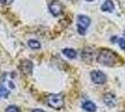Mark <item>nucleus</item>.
Segmentation results:
<instances>
[{"label": "nucleus", "instance_id": "4", "mask_svg": "<svg viewBox=\"0 0 125 112\" xmlns=\"http://www.w3.org/2000/svg\"><path fill=\"white\" fill-rule=\"evenodd\" d=\"M91 78L95 84H104L106 81V76L99 70H94L91 73Z\"/></svg>", "mask_w": 125, "mask_h": 112}, {"label": "nucleus", "instance_id": "1", "mask_svg": "<svg viewBox=\"0 0 125 112\" xmlns=\"http://www.w3.org/2000/svg\"><path fill=\"white\" fill-rule=\"evenodd\" d=\"M117 54L107 49H103L97 55V62L105 66H112L117 63Z\"/></svg>", "mask_w": 125, "mask_h": 112}, {"label": "nucleus", "instance_id": "2", "mask_svg": "<svg viewBox=\"0 0 125 112\" xmlns=\"http://www.w3.org/2000/svg\"><path fill=\"white\" fill-rule=\"evenodd\" d=\"M47 104L54 109H61L64 104L63 95L62 93H51L47 98Z\"/></svg>", "mask_w": 125, "mask_h": 112}, {"label": "nucleus", "instance_id": "5", "mask_svg": "<svg viewBox=\"0 0 125 112\" xmlns=\"http://www.w3.org/2000/svg\"><path fill=\"white\" fill-rule=\"evenodd\" d=\"M49 10L51 11L52 15L54 17H58L62 11V4L57 1V0H54L52 1V3L49 5Z\"/></svg>", "mask_w": 125, "mask_h": 112}, {"label": "nucleus", "instance_id": "17", "mask_svg": "<svg viewBox=\"0 0 125 112\" xmlns=\"http://www.w3.org/2000/svg\"><path fill=\"white\" fill-rule=\"evenodd\" d=\"M87 1H89V2H91V1H93V0H87Z\"/></svg>", "mask_w": 125, "mask_h": 112}, {"label": "nucleus", "instance_id": "12", "mask_svg": "<svg viewBox=\"0 0 125 112\" xmlns=\"http://www.w3.org/2000/svg\"><path fill=\"white\" fill-rule=\"evenodd\" d=\"M28 46L33 50H38L41 48V44L36 39H30L28 41Z\"/></svg>", "mask_w": 125, "mask_h": 112}, {"label": "nucleus", "instance_id": "16", "mask_svg": "<svg viewBox=\"0 0 125 112\" xmlns=\"http://www.w3.org/2000/svg\"><path fill=\"white\" fill-rule=\"evenodd\" d=\"M32 112H45L44 110H42V109H38V108H36V109H34Z\"/></svg>", "mask_w": 125, "mask_h": 112}, {"label": "nucleus", "instance_id": "10", "mask_svg": "<svg viewBox=\"0 0 125 112\" xmlns=\"http://www.w3.org/2000/svg\"><path fill=\"white\" fill-rule=\"evenodd\" d=\"M82 108L88 112L96 111V105L92 101H85L82 104Z\"/></svg>", "mask_w": 125, "mask_h": 112}, {"label": "nucleus", "instance_id": "15", "mask_svg": "<svg viewBox=\"0 0 125 112\" xmlns=\"http://www.w3.org/2000/svg\"><path fill=\"white\" fill-rule=\"evenodd\" d=\"M0 2L2 4H5V5H10L11 3L13 2V0H0Z\"/></svg>", "mask_w": 125, "mask_h": 112}, {"label": "nucleus", "instance_id": "6", "mask_svg": "<svg viewBox=\"0 0 125 112\" xmlns=\"http://www.w3.org/2000/svg\"><path fill=\"white\" fill-rule=\"evenodd\" d=\"M20 69L23 74H30L33 69V64L29 60H23L21 63Z\"/></svg>", "mask_w": 125, "mask_h": 112}, {"label": "nucleus", "instance_id": "7", "mask_svg": "<svg viewBox=\"0 0 125 112\" xmlns=\"http://www.w3.org/2000/svg\"><path fill=\"white\" fill-rule=\"evenodd\" d=\"M82 59L87 63H91L94 60V51L92 48H86L82 51Z\"/></svg>", "mask_w": 125, "mask_h": 112}, {"label": "nucleus", "instance_id": "9", "mask_svg": "<svg viewBox=\"0 0 125 112\" xmlns=\"http://www.w3.org/2000/svg\"><path fill=\"white\" fill-rule=\"evenodd\" d=\"M114 9H115L114 3H113L111 0H106V1H104V4L101 7L102 11H105V12H112V11L114 10Z\"/></svg>", "mask_w": 125, "mask_h": 112}, {"label": "nucleus", "instance_id": "3", "mask_svg": "<svg viewBox=\"0 0 125 112\" xmlns=\"http://www.w3.org/2000/svg\"><path fill=\"white\" fill-rule=\"evenodd\" d=\"M90 24H91V20H90L89 17L85 16V15L78 16L77 26H78V32L80 35H85V32L87 31Z\"/></svg>", "mask_w": 125, "mask_h": 112}, {"label": "nucleus", "instance_id": "13", "mask_svg": "<svg viewBox=\"0 0 125 112\" xmlns=\"http://www.w3.org/2000/svg\"><path fill=\"white\" fill-rule=\"evenodd\" d=\"M5 112H20V108L16 106H10L6 108Z\"/></svg>", "mask_w": 125, "mask_h": 112}, {"label": "nucleus", "instance_id": "11", "mask_svg": "<svg viewBox=\"0 0 125 112\" xmlns=\"http://www.w3.org/2000/svg\"><path fill=\"white\" fill-rule=\"evenodd\" d=\"M62 52L69 59H75L76 56H77V51L75 50H73V49H70V48L63 49Z\"/></svg>", "mask_w": 125, "mask_h": 112}, {"label": "nucleus", "instance_id": "14", "mask_svg": "<svg viewBox=\"0 0 125 112\" xmlns=\"http://www.w3.org/2000/svg\"><path fill=\"white\" fill-rule=\"evenodd\" d=\"M118 43H119V45H120V49L125 50V39H124V38L120 37V38L118 39Z\"/></svg>", "mask_w": 125, "mask_h": 112}, {"label": "nucleus", "instance_id": "8", "mask_svg": "<svg viewBox=\"0 0 125 112\" xmlns=\"http://www.w3.org/2000/svg\"><path fill=\"white\" fill-rule=\"evenodd\" d=\"M104 104L109 107H113L117 103V99H116V96L113 93H105L104 96Z\"/></svg>", "mask_w": 125, "mask_h": 112}, {"label": "nucleus", "instance_id": "18", "mask_svg": "<svg viewBox=\"0 0 125 112\" xmlns=\"http://www.w3.org/2000/svg\"><path fill=\"white\" fill-rule=\"evenodd\" d=\"M124 35H125V31H124Z\"/></svg>", "mask_w": 125, "mask_h": 112}]
</instances>
